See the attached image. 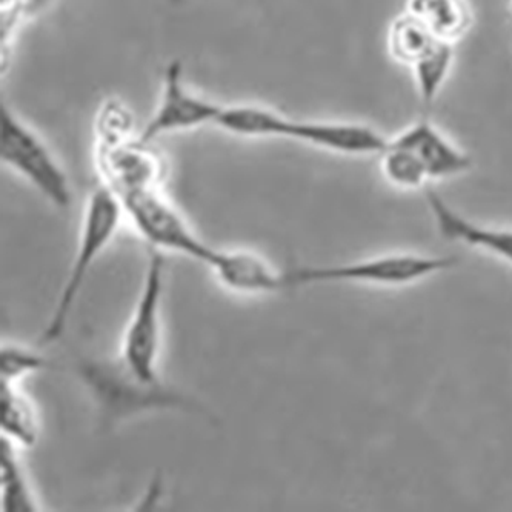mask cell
<instances>
[{"mask_svg":"<svg viewBox=\"0 0 512 512\" xmlns=\"http://www.w3.org/2000/svg\"><path fill=\"white\" fill-rule=\"evenodd\" d=\"M216 127L239 137L288 139L340 156H379L388 137L371 125L294 119L259 105H223Z\"/></svg>","mask_w":512,"mask_h":512,"instance_id":"cell-1","label":"cell"},{"mask_svg":"<svg viewBox=\"0 0 512 512\" xmlns=\"http://www.w3.org/2000/svg\"><path fill=\"white\" fill-rule=\"evenodd\" d=\"M151 143L131 137L113 147L97 148V167L102 183L117 197L134 191L162 190L167 165Z\"/></svg>","mask_w":512,"mask_h":512,"instance_id":"cell-8","label":"cell"},{"mask_svg":"<svg viewBox=\"0 0 512 512\" xmlns=\"http://www.w3.org/2000/svg\"><path fill=\"white\" fill-rule=\"evenodd\" d=\"M134 120L131 111L119 100H107L96 120L97 148L113 147L133 137Z\"/></svg>","mask_w":512,"mask_h":512,"instance_id":"cell-18","label":"cell"},{"mask_svg":"<svg viewBox=\"0 0 512 512\" xmlns=\"http://www.w3.org/2000/svg\"><path fill=\"white\" fill-rule=\"evenodd\" d=\"M171 4H180L182 0H170Z\"/></svg>","mask_w":512,"mask_h":512,"instance_id":"cell-21","label":"cell"},{"mask_svg":"<svg viewBox=\"0 0 512 512\" xmlns=\"http://www.w3.org/2000/svg\"><path fill=\"white\" fill-rule=\"evenodd\" d=\"M389 137L413 156L425 171L429 182L462 176L473 168V157L453 139H449L428 117H420Z\"/></svg>","mask_w":512,"mask_h":512,"instance_id":"cell-9","label":"cell"},{"mask_svg":"<svg viewBox=\"0 0 512 512\" xmlns=\"http://www.w3.org/2000/svg\"><path fill=\"white\" fill-rule=\"evenodd\" d=\"M222 108L223 105L188 90L183 80L182 62L171 60L163 70L162 90L156 110L139 137L145 142H154L163 134L216 125Z\"/></svg>","mask_w":512,"mask_h":512,"instance_id":"cell-7","label":"cell"},{"mask_svg":"<svg viewBox=\"0 0 512 512\" xmlns=\"http://www.w3.org/2000/svg\"><path fill=\"white\" fill-rule=\"evenodd\" d=\"M20 448L11 440H0V505L4 512L37 511L36 494L20 462Z\"/></svg>","mask_w":512,"mask_h":512,"instance_id":"cell-15","label":"cell"},{"mask_svg":"<svg viewBox=\"0 0 512 512\" xmlns=\"http://www.w3.org/2000/svg\"><path fill=\"white\" fill-rule=\"evenodd\" d=\"M124 217L122 202L107 185L102 183L96 190L91 191L80 223L76 253L59 299L54 305L53 314L42 333V345H51L64 337L91 268L110 247Z\"/></svg>","mask_w":512,"mask_h":512,"instance_id":"cell-2","label":"cell"},{"mask_svg":"<svg viewBox=\"0 0 512 512\" xmlns=\"http://www.w3.org/2000/svg\"><path fill=\"white\" fill-rule=\"evenodd\" d=\"M511 2H512V0H511Z\"/></svg>","mask_w":512,"mask_h":512,"instance_id":"cell-22","label":"cell"},{"mask_svg":"<svg viewBox=\"0 0 512 512\" xmlns=\"http://www.w3.org/2000/svg\"><path fill=\"white\" fill-rule=\"evenodd\" d=\"M47 0H2V42L10 40L14 28L44 7Z\"/></svg>","mask_w":512,"mask_h":512,"instance_id":"cell-20","label":"cell"},{"mask_svg":"<svg viewBox=\"0 0 512 512\" xmlns=\"http://www.w3.org/2000/svg\"><path fill=\"white\" fill-rule=\"evenodd\" d=\"M423 191L429 213L443 239L491 254L512 266V228L489 227L474 222L454 210L433 188Z\"/></svg>","mask_w":512,"mask_h":512,"instance_id":"cell-10","label":"cell"},{"mask_svg":"<svg viewBox=\"0 0 512 512\" xmlns=\"http://www.w3.org/2000/svg\"><path fill=\"white\" fill-rule=\"evenodd\" d=\"M48 362L42 354L22 345L2 346L0 353V382L20 383L30 374L47 368Z\"/></svg>","mask_w":512,"mask_h":512,"instance_id":"cell-19","label":"cell"},{"mask_svg":"<svg viewBox=\"0 0 512 512\" xmlns=\"http://www.w3.org/2000/svg\"><path fill=\"white\" fill-rule=\"evenodd\" d=\"M380 171L391 187L399 190H425L429 187V179L419 163L408 151L403 150L388 137L385 148L379 154Z\"/></svg>","mask_w":512,"mask_h":512,"instance_id":"cell-17","label":"cell"},{"mask_svg":"<svg viewBox=\"0 0 512 512\" xmlns=\"http://www.w3.org/2000/svg\"><path fill=\"white\" fill-rule=\"evenodd\" d=\"M453 256L393 253L334 265H303L282 268L280 290L310 285L406 286L448 271L456 265Z\"/></svg>","mask_w":512,"mask_h":512,"instance_id":"cell-3","label":"cell"},{"mask_svg":"<svg viewBox=\"0 0 512 512\" xmlns=\"http://www.w3.org/2000/svg\"><path fill=\"white\" fill-rule=\"evenodd\" d=\"M440 39L419 16L406 8L397 14L386 31V50L389 57L402 67H416L433 50Z\"/></svg>","mask_w":512,"mask_h":512,"instance_id":"cell-12","label":"cell"},{"mask_svg":"<svg viewBox=\"0 0 512 512\" xmlns=\"http://www.w3.org/2000/svg\"><path fill=\"white\" fill-rule=\"evenodd\" d=\"M456 62V44L440 40L416 67L411 68L417 96L422 107L429 108L436 104L440 93L445 88L449 76L453 73Z\"/></svg>","mask_w":512,"mask_h":512,"instance_id":"cell-16","label":"cell"},{"mask_svg":"<svg viewBox=\"0 0 512 512\" xmlns=\"http://www.w3.org/2000/svg\"><path fill=\"white\" fill-rule=\"evenodd\" d=\"M225 288L239 294L268 296L279 294L282 268L248 250H223L219 248L210 268Z\"/></svg>","mask_w":512,"mask_h":512,"instance_id":"cell-11","label":"cell"},{"mask_svg":"<svg viewBox=\"0 0 512 512\" xmlns=\"http://www.w3.org/2000/svg\"><path fill=\"white\" fill-rule=\"evenodd\" d=\"M0 431L20 449L39 442V414L19 383L0 382Z\"/></svg>","mask_w":512,"mask_h":512,"instance_id":"cell-13","label":"cell"},{"mask_svg":"<svg viewBox=\"0 0 512 512\" xmlns=\"http://www.w3.org/2000/svg\"><path fill=\"white\" fill-rule=\"evenodd\" d=\"M406 8L451 44H457L474 27V10L469 0H408Z\"/></svg>","mask_w":512,"mask_h":512,"instance_id":"cell-14","label":"cell"},{"mask_svg":"<svg viewBox=\"0 0 512 512\" xmlns=\"http://www.w3.org/2000/svg\"><path fill=\"white\" fill-rule=\"evenodd\" d=\"M125 217L150 248L188 257L211 268L219 248L205 242L185 217L163 197L162 190H143L119 197Z\"/></svg>","mask_w":512,"mask_h":512,"instance_id":"cell-5","label":"cell"},{"mask_svg":"<svg viewBox=\"0 0 512 512\" xmlns=\"http://www.w3.org/2000/svg\"><path fill=\"white\" fill-rule=\"evenodd\" d=\"M0 159L24 177L54 207L65 210L73 200L70 179L50 148L31 128L2 107L0 114Z\"/></svg>","mask_w":512,"mask_h":512,"instance_id":"cell-6","label":"cell"},{"mask_svg":"<svg viewBox=\"0 0 512 512\" xmlns=\"http://www.w3.org/2000/svg\"><path fill=\"white\" fill-rule=\"evenodd\" d=\"M163 253L150 248L142 288L128 320L120 350L122 373L140 388L159 386V357L162 346V306L165 293Z\"/></svg>","mask_w":512,"mask_h":512,"instance_id":"cell-4","label":"cell"}]
</instances>
